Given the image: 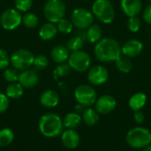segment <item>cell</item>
Here are the masks:
<instances>
[{
	"label": "cell",
	"mask_w": 151,
	"mask_h": 151,
	"mask_svg": "<svg viewBox=\"0 0 151 151\" xmlns=\"http://www.w3.org/2000/svg\"><path fill=\"white\" fill-rule=\"evenodd\" d=\"M58 30L65 35L70 34L73 31V24L72 23L71 20L67 19H62L58 22Z\"/></svg>",
	"instance_id": "obj_30"
},
{
	"label": "cell",
	"mask_w": 151,
	"mask_h": 151,
	"mask_svg": "<svg viewBox=\"0 0 151 151\" xmlns=\"http://www.w3.org/2000/svg\"><path fill=\"white\" fill-rule=\"evenodd\" d=\"M66 7L62 0H48L43 7L46 19L51 23H58L65 14Z\"/></svg>",
	"instance_id": "obj_5"
},
{
	"label": "cell",
	"mask_w": 151,
	"mask_h": 151,
	"mask_svg": "<svg viewBox=\"0 0 151 151\" xmlns=\"http://www.w3.org/2000/svg\"><path fill=\"white\" fill-rule=\"evenodd\" d=\"M61 142L65 148L73 150L80 145L81 137L74 129H66L61 134Z\"/></svg>",
	"instance_id": "obj_15"
},
{
	"label": "cell",
	"mask_w": 151,
	"mask_h": 151,
	"mask_svg": "<svg viewBox=\"0 0 151 151\" xmlns=\"http://www.w3.org/2000/svg\"><path fill=\"white\" fill-rule=\"evenodd\" d=\"M38 73L34 69H27L19 73V83L26 88H32L35 87L39 82Z\"/></svg>",
	"instance_id": "obj_13"
},
{
	"label": "cell",
	"mask_w": 151,
	"mask_h": 151,
	"mask_svg": "<svg viewBox=\"0 0 151 151\" xmlns=\"http://www.w3.org/2000/svg\"><path fill=\"white\" fill-rule=\"evenodd\" d=\"M71 21L74 27L84 30L88 28L94 22V15L92 12L86 8L79 7L73 11L71 15Z\"/></svg>",
	"instance_id": "obj_9"
},
{
	"label": "cell",
	"mask_w": 151,
	"mask_h": 151,
	"mask_svg": "<svg viewBox=\"0 0 151 151\" xmlns=\"http://www.w3.org/2000/svg\"><path fill=\"white\" fill-rule=\"evenodd\" d=\"M103 32L98 24H92L86 32V39L90 43H96L102 39Z\"/></svg>",
	"instance_id": "obj_23"
},
{
	"label": "cell",
	"mask_w": 151,
	"mask_h": 151,
	"mask_svg": "<svg viewBox=\"0 0 151 151\" xmlns=\"http://www.w3.org/2000/svg\"><path fill=\"white\" fill-rule=\"evenodd\" d=\"M59 95L51 89L45 90L40 96V103L46 108H54L59 103Z\"/></svg>",
	"instance_id": "obj_17"
},
{
	"label": "cell",
	"mask_w": 151,
	"mask_h": 151,
	"mask_svg": "<svg viewBox=\"0 0 151 151\" xmlns=\"http://www.w3.org/2000/svg\"><path fill=\"white\" fill-rule=\"evenodd\" d=\"M150 35H151V32H150Z\"/></svg>",
	"instance_id": "obj_41"
},
{
	"label": "cell",
	"mask_w": 151,
	"mask_h": 151,
	"mask_svg": "<svg viewBox=\"0 0 151 151\" xmlns=\"http://www.w3.org/2000/svg\"><path fill=\"white\" fill-rule=\"evenodd\" d=\"M33 4V0H15L14 5L19 12H27Z\"/></svg>",
	"instance_id": "obj_32"
},
{
	"label": "cell",
	"mask_w": 151,
	"mask_h": 151,
	"mask_svg": "<svg viewBox=\"0 0 151 151\" xmlns=\"http://www.w3.org/2000/svg\"><path fill=\"white\" fill-rule=\"evenodd\" d=\"M22 23L27 28H35L39 23V19L35 14L27 12L22 16Z\"/></svg>",
	"instance_id": "obj_28"
},
{
	"label": "cell",
	"mask_w": 151,
	"mask_h": 151,
	"mask_svg": "<svg viewBox=\"0 0 151 151\" xmlns=\"http://www.w3.org/2000/svg\"><path fill=\"white\" fill-rule=\"evenodd\" d=\"M95 56L101 62H113L122 54L119 42L113 38H103L96 43L94 49Z\"/></svg>",
	"instance_id": "obj_1"
},
{
	"label": "cell",
	"mask_w": 151,
	"mask_h": 151,
	"mask_svg": "<svg viewBox=\"0 0 151 151\" xmlns=\"http://www.w3.org/2000/svg\"><path fill=\"white\" fill-rule=\"evenodd\" d=\"M116 63V67L118 68V70L123 73H127L129 72H131L132 68H133V64L132 61L130 59V58L121 54L118 59L115 61Z\"/></svg>",
	"instance_id": "obj_24"
},
{
	"label": "cell",
	"mask_w": 151,
	"mask_h": 151,
	"mask_svg": "<svg viewBox=\"0 0 151 151\" xmlns=\"http://www.w3.org/2000/svg\"><path fill=\"white\" fill-rule=\"evenodd\" d=\"M142 17H143V19L144 21L147 23V24H150L151 25V4L148 5L144 12H143V14H142Z\"/></svg>",
	"instance_id": "obj_37"
},
{
	"label": "cell",
	"mask_w": 151,
	"mask_h": 151,
	"mask_svg": "<svg viewBox=\"0 0 151 151\" xmlns=\"http://www.w3.org/2000/svg\"><path fill=\"white\" fill-rule=\"evenodd\" d=\"M127 143L134 149H144L151 144V132L142 127L130 129L126 136Z\"/></svg>",
	"instance_id": "obj_3"
},
{
	"label": "cell",
	"mask_w": 151,
	"mask_h": 151,
	"mask_svg": "<svg viewBox=\"0 0 151 151\" xmlns=\"http://www.w3.org/2000/svg\"><path fill=\"white\" fill-rule=\"evenodd\" d=\"M81 122H82V117L77 112L67 113L63 119L64 127H66L67 129H75L81 126Z\"/></svg>",
	"instance_id": "obj_21"
},
{
	"label": "cell",
	"mask_w": 151,
	"mask_h": 151,
	"mask_svg": "<svg viewBox=\"0 0 151 151\" xmlns=\"http://www.w3.org/2000/svg\"><path fill=\"white\" fill-rule=\"evenodd\" d=\"M121 8L128 17L137 16L142 10V0H121Z\"/></svg>",
	"instance_id": "obj_16"
},
{
	"label": "cell",
	"mask_w": 151,
	"mask_h": 151,
	"mask_svg": "<svg viewBox=\"0 0 151 151\" xmlns=\"http://www.w3.org/2000/svg\"><path fill=\"white\" fill-rule=\"evenodd\" d=\"M10 64H11L10 56L4 49H0V70L6 69Z\"/></svg>",
	"instance_id": "obj_35"
},
{
	"label": "cell",
	"mask_w": 151,
	"mask_h": 151,
	"mask_svg": "<svg viewBox=\"0 0 151 151\" xmlns=\"http://www.w3.org/2000/svg\"><path fill=\"white\" fill-rule=\"evenodd\" d=\"M142 50H143V44L142 43V42L136 39L128 40L121 47L122 54L130 58L138 57L142 53Z\"/></svg>",
	"instance_id": "obj_14"
},
{
	"label": "cell",
	"mask_w": 151,
	"mask_h": 151,
	"mask_svg": "<svg viewBox=\"0 0 151 151\" xmlns=\"http://www.w3.org/2000/svg\"><path fill=\"white\" fill-rule=\"evenodd\" d=\"M10 58L12 67L19 71H24L29 69V67L34 64L35 56L31 51L27 50L19 49L15 50L10 56Z\"/></svg>",
	"instance_id": "obj_6"
},
{
	"label": "cell",
	"mask_w": 151,
	"mask_h": 151,
	"mask_svg": "<svg viewBox=\"0 0 151 151\" xmlns=\"http://www.w3.org/2000/svg\"><path fill=\"white\" fill-rule=\"evenodd\" d=\"M144 151H151V144L148 145L146 148H144Z\"/></svg>",
	"instance_id": "obj_40"
},
{
	"label": "cell",
	"mask_w": 151,
	"mask_h": 151,
	"mask_svg": "<svg viewBox=\"0 0 151 151\" xmlns=\"http://www.w3.org/2000/svg\"><path fill=\"white\" fill-rule=\"evenodd\" d=\"M92 13L104 24H110L115 19V10L110 0H96L92 4Z\"/></svg>",
	"instance_id": "obj_4"
},
{
	"label": "cell",
	"mask_w": 151,
	"mask_h": 151,
	"mask_svg": "<svg viewBox=\"0 0 151 151\" xmlns=\"http://www.w3.org/2000/svg\"><path fill=\"white\" fill-rule=\"evenodd\" d=\"M84 45V38L81 35H74L70 38L67 43V49L73 51L80 50Z\"/></svg>",
	"instance_id": "obj_27"
},
{
	"label": "cell",
	"mask_w": 151,
	"mask_h": 151,
	"mask_svg": "<svg viewBox=\"0 0 151 151\" xmlns=\"http://www.w3.org/2000/svg\"><path fill=\"white\" fill-rule=\"evenodd\" d=\"M68 64L73 70L78 73H84L88 70L91 65V58L89 54L84 50H80L73 51L69 56Z\"/></svg>",
	"instance_id": "obj_8"
},
{
	"label": "cell",
	"mask_w": 151,
	"mask_h": 151,
	"mask_svg": "<svg viewBox=\"0 0 151 151\" xmlns=\"http://www.w3.org/2000/svg\"><path fill=\"white\" fill-rule=\"evenodd\" d=\"M9 97L5 94L0 93V114L4 113L9 107Z\"/></svg>",
	"instance_id": "obj_36"
},
{
	"label": "cell",
	"mask_w": 151,
	"mask_h": 151,
	"mask_svg": "<svg viewBox=\"0 0 151 151\" xmlns=\"http://www.w3.org/2000/svg\"><path fill=\"white\" fill-rule=\"evenodd\" d=\"M134 119L136 123L138 124H142L144 119H145V115L142 111H134Z\"/></svg>",
	"instance_id": "obj_38"
},
{
	"label": "cell",
	"mask_w": 151,
	"mask_h": 151,
	"mask_svg": "<svg viewBox=\"0 0 151 151\" xmlns=\"http://www.w3.org/2000/svg\"><path fill=\"white\" fill-rule=\"evenodd\" d=\"M109 79V72L103 65H96L92 67L88 73V80L90 84L95 86H101L104 84Z\"/></svg>",
	"instance_id": "obj_12"
},
{
	"label": "cell",
	"mask_w": 151,
	"mask_h": 151,
	"mask_svg": "<svg viewBox=\"0 0 151 151\" xmlns=\"http://www.w3.org/2000/svg\"><path fill=\"white\" fill-rule=\"evenodd\" d=\"M150 2H151V0H150Z\"/></svg>",
	"instance_id": "obj_42"
},
{
	"label": "cell",
	"mask_w": 151,
	"mask_h": 151,
	"mask_svg": "<svg viewBox=\"0 0 151 151\" xmlns=\"http://www.w3.org/2000/svg\"><path fill=\"white\" fill-rule=\"evenodd\" d=\"M22 22L20 12L17 9L9 8L4 10L0 16V24L5 30H13L17 28Z\"/></svg>",
	"instance_id": "obj_10"
},
{
	"label": "cell",
	"mask_w": 151,
	"mask_h": 151,
	"mask_svg": "<svg viewBox=\"0 0 151 151\" xmlns=\"http://www.w3.org/2000/svg\"><path fill=\"white\" fill-rule=\"evenodd\" d=\"M69 50L62 45L55 46L50 51V57L52 60L57 64H63L65 63L66 60L69 58Z\"/></svg>",
	"instance_id": "obj_18"
},
{
	"label": "cell",
	"mask_w": 151,
	"mask_h": 151,
	"mask_svg": "<svg viewBox=\"0 0 151 151\" xmlns=\"http://www.w3.org/2000/svg\"><path fill=\"white\" fill-rule=\"evenodd\" d=\"M58 27H56V25L54 23L51 22H48L43 24L40 29H39V36L45 41H49L53 39L58 33Z\"/></svg>",
	"instance_id": "obj_20"
},
{
	"label": "cell",
	"mask_w": 151,
	"mask_h": 151,
	"mask_svg": "<svg viewBox=\"0 0 151 151\" xmlns=\"http://www.w3.org/2000/svg\"><path fill=\"white\" fill-rule=\"evenodd\" d=\"M127 28L130 32L136 33L140 30L141 26H142V22H141V19L137 16L129 17L127 19Z\"/></svg>",
	"instance_id": "obj_31"
},
{
	"label": "cell",
	"mask_w": 151,
	"mask_h": 151,
	"mask_svg": "<svg viewBox=\"0 0 151 151\" xmlns=\"http://www.w3.org/2000/svg\"><path fill=\"white\" fill-rule=\"evenodd\" d=\"M117 106V100L111 95H104L98 97L95 104V109L99 114H109L112 112Z\"/></svg>",
	"instance_id": "obj_11"
},
{
	"label": "cell",
	"mask_w": 151,
	"mask_h": 151,
	"mask_svg": "<svg viewBox=\"0 0 151 151\" xmlns=\"http://www.w3.org/2000/svg\"><path fill=\"white\" fill-rule=\"evenodd\" d=\"M33 65L36 69H44L49 65V59L44 55H38L35 57Z\"/></svg>",
	"instance_id": "obj_33"
},
{
	"label": "cell",
	"mask_w": 151,
	"mask_h": 151,
	"mask_svg": "<svg viewBox=\"0 0 151 151\" xmlns=\"http://www.w3.org/2000/svg\"><path fill=\"white\" fill-rule=\"evenodd\" d=\"M71 70L72 68L70 67L69 64H65V63L58 64V65L55 69V73L59 77H64L68 75L71 73Z\"/></svg>",
	"instance_id": "obj_34"
},
{
	"label": "cell",
	"mask_w": 151,
	"mask_h": 151,
	"mask_svg": "<svg viewBox=\"0 0 151 151\" xmlns=\"http://www.w3.org/2000/svg\"><path fill=\"white\" fill-rule=\"evenodd\" d=\"M62 119L56 113L49 112L42 115L38 123L40 133L47 138H55L59 136L64 131Z\"/></svg>",
	"instance_id": "obj_2"
},
{
	"label": "cell",
	"mask_w": 151,
	"mask_h": 151,
	"mask_svg": "<svg viewBox=\"0 0 151 151\" xmlns=\"http://www.w3.org/2000/svg\"><path fill=\"white\" fill-rule=\"evenodd\" d=\"M14 139V134L10 128H3L0 130V147L10 145Z\"/></svg>",
	"instance_id": "obj_26"
},
{
	"label": "cell",
	"mask_w": 151,
	"mask_h": 151,
	"mask_svg": "<svg viewBox=\"0 0 151 151\" xmlns=\"http://www.w3.org/2000/svg\"><path fill=\"white\" fill-rule=\"evenodd\" d=\"M82 120L88 127H94L99 122V113L91 107H88L82 113Z\"/></svg>",
	"instance_id": "obj_22"
},
{
	"label": "cell",
	"mask_w": 151,
	"mask_h": 151,
	"mask_svg": "<svg viewBox=\"0 0 151 151\" xmlns=\"http://www.w3.org/2000/svg\"><path fill=\"white\" fill-rule=\"evenodd\" d=\"M74 97L78 104L86 108L94 105L97 99L96 89L92 86L87 84H82L76 88L74 91Z\"/></svg>",
	"instance_id": "obj_7"
},
{
	"label": "cell",
	"mask_w": 151,
	"mask_h": 151,
	"mask_svg": "<svg viewBox=\"0 0 151 151\" xmlns=\"http://www.w3.org/2000/svg\"><path fill=\"white\" fill-rule=\"evenodd\" d=\"M85 109H86V107H84L83 105H81V104H78L75 106V111H76V112L79 113V114L83 113V111H85Z\"/></svg>",
	"instance_id": "obj_39"
},
{
	"label": "cell",
	"mask_w": 151,
	"mask_h": 151,
	"mask_svg": "<svg viewBox=\"0 0 151 151\" xmlns=\"http://www.w3.org/2000/svg\"><path fill=\"white\" fill-rule=\"evenodd\" d=\"M147 103V96L142 93V92H138L133 95L129 101H128V105L131 110L134 111H141L146 104Z\"/></svg>",
	"instance_id": "obj_19"
},
{
	"label": "cell",
	"mask_w": 151,
	"mask_h": 151,
	"mask_svg": "<svg viewBox=\"0 0 151 151\" xmlns=\"http://www.w3.org/2000/svg\"><path fill=\"white\" fill-rule=\"evenodd\" d=\"M19 70L15 69L14 67L12 68H6L4 71V78L6 81L10 83H14L19 81Z\"/></svg>",
	"instance_id": "obj_29"
},
{
	"label": "cell",
	"mask_w": 151,
	"mask_h": 151,
	"mask_svg": "<svg viewBox=\"0 0 151 151\" xmlns=\"http://www.w3.org/2000/svg\"><path fill=\"white\" fill-rule=\"evenodd\" d=\"M23 93H24L23 87L19 83H17V82L11 83L10 85L7 86L5 89V95L9 98H12V99H18L21 97Z\"/></svg>",
	"instance_id": "obj_25"
}]
</instances>
